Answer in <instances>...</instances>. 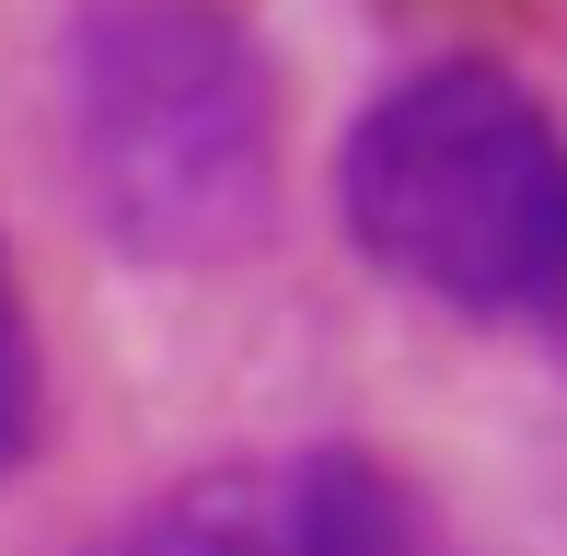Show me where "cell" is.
<instances>
[{
	"instance_id": "cell-1",
	"label": "cell",
	"mask_w": 567,
	"mask_h": 556,
	"mask_svg": "<svg viewBox=\"0 0 567 556\" xmlns=\"http://www.w3.org/2000/svg\"><path fill=\"white\" fill-rule=\"evenodd\" d=\"M337 220L394 290L567 337V128L509 59L394 70L337 140Z\"/></svg>"
},
{
	"instance_id": "cell-2",
	"label": "cell",
	"mask_w": 567,
	"mask_h": 556,
	"mask_svg": "<svg viewBox=\"0 0 567 556\" xmlns=\"http://www.w3.org/2000/svg\"><path fill=\"white\" fill-rule=\"evenodd\" d=\"M59 140L140 267H231L278 233V70L231 12L105 0L59 23Z\"/></svg>"
},
{
	"instance_id": "cell-3",
	"label": "cell",
	"mask_w": 567,
	"mask_h": 556,
	"mask_svg": "<svg viewBox=\"0 0 567 556\" xmlns=\"http://www.w3.org/2000/svg\"><path fill=\"white\" fill-rule=\"evenodd\" d=\"M82 556H452L417 475L371 441H290V452H220L174 487L127 498Z\"/></svg>"
},
{
	"instance_id": "cell-4",
	"label": "cell",
	"mask_w": 567,
	"mask_h": 556,
	"mask_svg": "<svg viewBox=\"0 0 567 556\" xmlns=\"http://www.w3.org/2000/svg\"><path fill=\"white\" fill-rule=\"evenodd\" d=\"M35 441H47V337H35L12 244H0V487L35 464Z\"/></svg>"
}]
</instances>
